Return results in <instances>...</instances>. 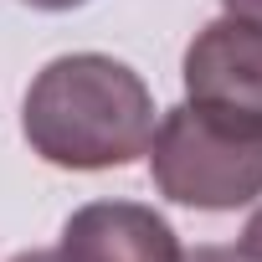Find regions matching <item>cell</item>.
Returning <instances> with one entry per match:
<instances>
[{
    "label": "cell",
    "instance_id": "obj_1",
    "mask_svg": "<svg viewBox=\"0 0 262 262\" xmlns=\"http://www.w3.org/2000/svg\"><path fill=\"white\" fill-rule=\"evenodd\" d=\"M21 134L57 170H123L155 139V98L128 62L67 52L31 77Z\"/></svg>",
    "mask_w": 262,
    "mask_h": 262
},
{
    "label": "cell",
    "instance_id": "obj_2",
    "mask_svg": "<svg viewBox=\"0 0 262 262\" xmlns=\"http://www.w3.org/2000/svg\"><path fill=\"white\" fill-rule=\"evenodd\" d=\"M149 180L190 211H236L262 195V134L175 103L149 139Z\"/></svg>",
    "mask_w": 262,
    "mask_h": 262
},
{
    "label": "cell",
    "instance_id": "obj_3",
    "mask_svg": "<svg viewBox=\"0 0 262 262\" xmlns=\"http://www.w3.org/2000/svg\"><path fill=\"white\" fill-rule=\"evenodd\" d=\"M185 103L262 134V26L242 16H216L185 47Z\"/></svg>",
    "mask_w": 262,
    "mask_h": 262
},
{
    "label": "cell",
    "instance_id": "obj_4",
    "mask_svg": "<svg viewBox=\"0 0 262 262\" xmlns=\"http://www.w3.org/2000/svg\"><path fill=\"white\" fill-rule=\"evenodd\" d=\"M62 262H180L175 226L139 201H88L62 226Z\"/></svg>",
    "mask_w": 262,
    "mask_h": 262
},
{
    "label": "cell",
    "instance_id": "obj_5",
    "mask_svg": "<svg viewBox=\"0 0 262 262\" xmlns=\"http://www.w3.org/2000/svg\"><path fill=\"white\" fill-rule=\"evenodd\" d=\"M247 262H262V206L247 216V226H242V247H236Z\"/></svg>",
    "mask_w": 262,
    "mask_h": 262
},
{
    "label": "cell",
    "instance_id": "obj_6",
    "mask_svg": "<svg viewBox=\"0 0 262 262\" xmlns=\"http://www.w3.org/2000/svg\"><path fill=\"white\" fill-rule=\"evenodd\" d=\"M180 262H247L236 247H195V252H180Z\"/></svg>",
    "mask_w": 262,
    "mask_h": 262
},
{
    "label": "cell",
    "instance_id": "obj_7",
    "mask_svg": "<svg viewBox=\"0 0 262 262\" xmlns=\"http://www.w3.org/2000/svg\"><path fill=\"white\" fill-rule=\"evenodd\" d=\"M226 16H242V21L262 26V0H226Z\"/></svg>",
    "mask_w": 262,
    "mask_h": 262
},
{
    "label": "cell",
    "instance_id": "obj_8",
    "mask_svg": "<svg viewBox=\"0 0 262 262\" xmlns=\"http://www.w3.org/2000/svg\"><path fill=\"white\" fill-rule=\"evenodd\" d=\"M21 6H31V11H77L88 0H21Z\"/></svg>",
    "mask_w": 262,
    "mask_h": 262
},
{
    "label": "cell",
    "instance_id": "obj_9",
    "mask_svg": "<svg viewBox=\"0 0 262 262\" xmlns=\"http://www.w3.org/2000/svg\"><path fill=\"white\" fill-rule=\"evenodd\" d=\"M11 262H62L57 252H47V247H31V252H16Z\"/></svg>",
    "mask_w": 262,
    "mask_h": 262
}]
</instances>
